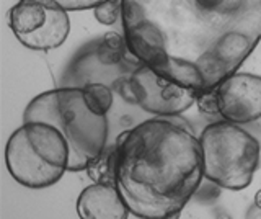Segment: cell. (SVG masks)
I'll use <instances>...</instances> for the list:
<instances>
[{"mask_svg": "<svg viewBox=\"0 0 261 219\" xmlns=\"http://www.w3.org/2000/svg\"><path fill=\"white\" fill-rule=\"evenodd\" d=\"M127 50L196 92L235 74L261 41V0H121Z\"/></svg>", "mask_w": 261, "mask_h": 219, "instance_id": "obj_1", "label": "cell"}, {"mask_svg": "<svg viewBox=\"0 0 261 219\" xmlns=\"http://www.w3.org/2000/svg\"><path fill=\"white\" fill-rule=\"evenodd\" d=\"M114 149V185L141 219H176L204 177L199 139L173 121L147 119L122 133Z\"/></svg>", "mask_w": 261, "mask_h": 219, "instance_id": "obj_2", "label": "cell"}, {"mask_svg": "<svg viewBox=\"0 0 261 219\" xmlns=\"http://www.w3.org/2000/svg\"><path fill=\"white\" fill-rule=\"evenodd\" d=\"M43 121L57 128L69 144V172H82L103 154L108 118L87 103L84 88L67 87L39 93L23 111V123Z\"/></svg>", "mask_w": 261, "mask_h": 219, "instance_id": "obj_3", "label": "cell"}, {"mask_svg": "<svg viewBox=\"0 0 261 219\" xmlns=\"http://www.w3.org/2000/svg\"><path fill=\"white\" fill-rule=\"evenodd\" d=\"M5 164L20 185L33 190L47 188L69 170V144L53 125L28 121L8 139Z\"/></svg>", "mask_w": 261, "mask_h": 219, "instance_id": "obj_4", "label": "cell"}, {"mask_svg": "<svg viewBox=\"0 0 261 219\" xmlns=\"http://www.w3.org/2000/svg\"><path fill=\"white\" fill-rule=\"evenodd\" d=\"M199 142L207 180L235 191L251 185L261 156L256 137L225 119L204 128Z\"/></svg>", "mask_w": 261, "mask_h": 219, "instance_id": "obj_5", "label": "cell"}, {"mask_svg": "<svg viewBox=\"0 0 261 219\" xmlns=\"http://www.w3.org/2000/svg\"><path fill=\"white\" fill-rule=\"evenodd\" d=\"M10 28L28 50L51 51L65 43L70 20L56 0H20L10 10Z\"/></svg>", "mask_w": 261, "mask_h": 219, "instance_id": "obj_6", "label": "cell"}, {"mask_svg": "<svg viewBox=\"0 0 261 219\" xmlns=\"http://www.w3.org/2000/svg\"><path fill=\"white\" fill-rule=\"evenodd\" d=\"M129 84L139 107L159 116L183 115L198 99V92L193 88L173 82L145 64L129 77Z\"/></svg>", "mask_w": 261, "mask_h": 219, "instance_id": "obj_7", "label": "cell"}, {"mask_svg": "<svg viewBox=\"0 0 261 219\" xmlns=\"http://www.w3.org/2000/svg\"><path fill=\"white\" fill-rule=\"evenodd\" d=\"M219 115L235 125L261 118V76L235 72L217 85Z\"/></svg>", "mask_w": 261, "mask_h": 219, "instance_id": "obj_8", "label": "cell"}, {"mask_svg": "<svg viewBox=\"0 0 261 219\" xmlns=\"http://www.w3.org/2000/svg\"><path fill=\"white\" fill-rule=\"evenodd\" d=\"M129 213L116 185L111 183L88 185L77 198L80 219H127Z\"/></svg>", "mask_w": 261, "mask_h": 219, "instance_id": "obj_9", "label": "cell"}, {"mask_svg": "<svg viewBox=\"0 0 261 219\" xmlns=\"http://www.w3.org/2000/svg\"><path fill=\"white\" fill-rule=\"evenodd\" d=\"M127 50L126 38L121 36L116 31H110L103 36L96 47V58L105 66H116L124 58V53Z\"/></svg>", "mask_w": 261, "mask_h": 219, "instance_id": "obj_10", "label": "cell"}, {"mask_svg": "<svg viewBox=\"0 0 261 219\" xmlns=\"http://www.w3.org/2000/svg\"><path fill=\"white\" fill-rule=\"evenodd\" d=\"M88 177L95 183H111L114 185V174H116V149L103 151L98 159H95L87 168Z\"/></svg>", "mask_w": 261, "mask_h": 219, "instance_id": "obj_11", "label": "cell"}, {"mask_svg": "<svg viewBox=\"0 0 261 219\" xmlns=\"http://www.w3.org/2000/svg\"><path fill=\"white\" fill-rule=\"evenodd\" d=\"M87 103L98 115H108L113 105V92L110 87L103 84H88L84 87Z\"/></svg>", "mask_w": 261, "mask_h": 219, "instance_id": "obj_12", "label": "cell"}, {"mask_svg": "<svg viewBox=\"0 0 261 219\" xmlns=\"http://www.w3.org/2000/svg\"><path fill=\"white\" fill-rule=\"evenodd\" d=\"M93 15L101 25H114L121 17V0H105L95 7Z\"/></svg>", "mask_w": 261, "mask_h": 219, "instance_id": "obj_13", "label": "cell"}, {"mask_svg": "<svg viewBox=\"0 0 261 219\" xmlns=\"http://www.w3.org/2000/svg\"><path fill=\"white\" fill-rule=\"evenodd\" d=\"M196 105L204 115H219V99H217V87L211 90L198 92Z\"/></svg>", "mask_w": 261, "mask_h": 219, "instance_id": "obj_14", "label": "cell"}, {"mask_svg": "<svg viewBox=\"0 0 261 219\" xmlns=\"http://www.w3.org/2000/svg\"><path fill=\"white\" fill-rule=\"evenodd\" d=\"M61 7H64L67 12H77V10H88L95 9L105 0H56Z\"/></svg>", "mask_w": 261, "mask_h": 219, "instance_id": "obj_15", "label": "cell"}, {"mask_svg": "<svg viewBox=\"0 0 261 219\" xmlns=\"http://www.w3.org/2000/svg\"><path fill=\"white\" fill-rule=\"evenodd\" d=\"M255 208L261 209V190H258L255 194Z\"/></svg>", "mask_w": 261, "mask_h": 219, "instance_id": "obj_16", "label": "cell"}, {"mask_svg": "<svg viewBox=\"0 0 261 219\" xmlns=\"http://www.w3.org/2000/svg\"><path fill=\"white\" fill-rule=\"evenodd\" d=\"M216 219H232L228 214H225V213H219L217 216H216Z\"/></svg>", "mask_w": 261, "mask_h": 219, "instance_id": "obj_17", "label": "cell"}]
</instances>
